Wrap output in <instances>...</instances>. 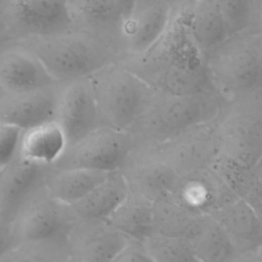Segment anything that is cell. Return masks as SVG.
<instances>
[{
    "instance_id": "1",
    "label": "cell",
    "mask_w": 262,
    "mask_h": 262,
    "mask_svg": "<svg viewBox=\"0 0 262 262\" xmlns=\"http://www.w3.org/2000/svg\"><path fill=\"white\" fill-rule=\"evenodd\" d=\"M118 60L156 91L191 95L215 90L207 55L194 41L181 4L174 7L166 31L151 47Z\"/></svg>"
},
{
    "instance_id": "2",
    "label": "cell",
    "mask_w": 262,
    "mask_h": 262,
    "mask_svg": "<svg viewBox=\"0 0 262 262\" xmlns=\"http://www.w3.org/2000/svg\"><path fill=\"white\" fill-rule=\"evenodd\" d=\"M216 122L219 149L211 168L241 195L250 170L262 157V94L224 101Z\"/></svg>"
},
{
    "instance_id": "3",
    "label": "cell",
    "mask_w": 262,
    "mask_h": 262,
    "mask_svg": "<svg viewBox=\"0 0 262 262\" xmlns=\"http://www.w3.org/2000/svg\"><path fill=\"white\" fill-rule=\"evenodd\" d=\"M12 41L32 51L60 85L89 78L121 56L114 45L74 27Z\"/></svg>"
},
{
    "instance_id": "4",
    "label": "cell",
    "mask_w": 262,
    "mask_h": 262,
    "mask_svg": "<svg viewBox=\"0 0 262 262\" xmlns=\"http://www.w3.org/2000/svg\"><path fill=\"white\" fill-rule=\"evenodd\" d=\"M223 102L215 90L191 95L156 91L128 132L135 147L154 146L188 128L213 120Z\"/></svg>"
},
{
    "instance_id": "5",
    "label": "cell",
    "mask_w": 262,
    "mask_h": 262,
    "mask_svg": "<svg viewBox=\"0 0 262 262\" xmlns=\"http://www.w3.org/2000/svg\"><path fill=\"white\" fill-rule=\"evenodd\" d=\"M207 61L212 85L224 101L262 94V43L252 29L230 36Z\"/></svg>"
},
{
    "instance_id": "6",
    "label": "cell",
    "mask_w": 262,
    "mask_h": 262,
    "mask_svg": "<svg viewBox=\"0 0 262 262\" xmlns=\"http://www.w3.org/2000/svg\"><path fill=\"white\" fill-rule=\"evenodd\" d=\"M102 126L128 131L156 90L119 60L89 77Z\"/></svg>"
},
{
    "instance_id": "7",
    "label": "cell",
    "mask_w": 262,
    "mask_h": 262,
    "mask_svg": "<svg viewBox=\"0 0 262 262\" xmlns=\"http://www.w3.org/2000/svg\"><path fill=\"white\" fill-rule=\"evenodd\" d=\"M134 148V139L128 131L100 126L68 146L51 166L116 172L123 168Z\"/></svg>"
},
{
    "instance_id": "8",
    "label": "cell",
    "mask_w": 262,
    "mask_h": 262,
    "mask_svg": "<svg viewBox=\"0 0 262 262\" xmlns=\"http://www.w3.org/2000/svg\"><path fill=\"white\" fill-rule=\"evenodd\" d=\"M11 223L15 244L69 241L78 221L70 206L53 199L43 184L24 202Z\"/></svg>"
},
{
    "instance_id": "9",
    "label": "cell",
    "mask_w": 262,
    "mask_h": 262,
    "mask_svg": "<svg viewBox=\"0 0 262 262\" xmlns=\"http://www.w3.org/2000/svg\"><path fill=\"white\" fill-rule=\"evenodd\" d=\"M159 157L179 175L211 167L219 149L216 117L149 147H141Z\"/></svg>"
},
{
    "instance_id": "10",
    "label": "cell",
    "mask_w": 262,
    "mask_h": 262,
    "mask_svg": "<svg viewBox=\"0 0 262 262\" xmlns=\"http://www.w3.org/2000/svg\"><path fill=\"white\" fill-rule=\"evenodd\" d=\"M0 15L13 40L73 28L68 0H5Z\"/></svg>"
},
{
    "instance_id": "11",
    "label": "cell",
    "mask_w": 262,
    "mask_h": 262,
    "mask_svg": "<svg viewBox=\"0 0 262 262\" xmlns=\"http://www.w3.org/2000/svg\"><path fill=\"white\" fill-rule=\"evenodd\" d=\"M55 121L64 133L67 147L102 126L89 78L62 86Z\"/></svg>"
},
{
    "instance_id": "12",
    "label": "cell",
    "mask_w": 262,
    "mask_h": 262,
    "mask_svg": "<svg viewBox=\"0 0 262 262\" xmlns=\"http://www.w3.org/2000/svg\"><path fill=\"white\" fill-rule=\"evenodd\" d=\"M120 172L129 190L152 202L169 198L180 176L168 163L141 147L133 149Z\"/></svg>"
},
{
    "instance_id": "13",
    "label": "cell",
    "mask_w": 262,
    "mask_h": 262,
    "mask_svg": "<svg viewBox=\"0 0 262 262\" xmlns=\"http://www.w3.org/2000/svg\"><path fill=\"white\" fill-rule=\"evenodd\" d=\"M63 85H53L28 92L9 93L0 90V123L27 130L55 121Z\"/></svg>"
},
{
    "instance_id": "14",
    "label": "cell",
    "mask_w": 262,
    "mask_h": 262,
    "mask_svg": "<svg viewBox=\"0 0 262 262\" xmlns=\"http://www.w3.org/2000/svg\"><path fill=\"white\" fill-rule=\"evenodd\" d=\"M175 6L170 0H136L123 24L122 55L140 54L151 47L166 31Z\"/></svg>"
},
{
    "instance_id": "15",
    "label": "cell",
    "mask_w": 262,
    "mask_h": 262,
    "mask_svg": "<svg viewBox=\"0 0 262 262\" xmlns=\"http://www.w3.org/2000/svg\"><path fill=\"white\" fill-rule=\"evenodd\" d=\"M56 84L58 83L28 48L14 41L0 46L1 91L28 92Z\"/></svg>"
},
{
    "instance_id": "16",
    "label": "cell",
    "mask_w": 262,
    "mask_h": 262,
    "mask_svg": "<svg viewBox=\"0 0 262 262\" xmlns=\"http://www.w3.org/2000/svg\"><path fill=\"white\" fill-rule=\"evenodd\" d=\"M233 194L223 179L208 167L180 175L169 198L194 214L212 215Z\"/></svg>"
},
{
    "instance_id": "17",
    "label": "cell",
    "mask_w": 262,
    "mask_h": 262,
    "mask_svg": "<svg viewBox=\"0 0 262 262\" xmlns=\"http://www.w3.org/2000/svg\"><path fill=\"white\" fill-rule=\"evenodd\" d=\"M73 27L108 42L123 53V24L117 0H68Z\"/></svg>"
},
{
    "instance_id": "18",
    "label": "cell",
    "mask_w": 262,
    "mask_h": 262,
    "mask_svg": "<svg viewBox=\"0 0 262 262\" xmlns=\"http://www.w3.org/2000/svg\"><path fill=\"white\" fill-rule=\"evenodd\" d=\"M130 241L107 221H82L72 229L69 247L79 262H108Z\"/></svg>"
},
{
    "instance_id": "19",
    "label": "cell",
    "mask_w": 262,
    "mask_h": 262,
    "mask_svg": "<svg viewBox=\"0 0 262 262\" xmlns=\"http://www.w3.org/2000/svg\"><path fill=\"white\" fill-rule=\"evenodd\" d=\"M50 166L30 161L17 151L0 171V214L12 221L24 202L44 184Z\"/></svg>"
},
{
    "instance_id": "20",
    "label": "cell",
    "mask_w": 262,
    "mask_h": 262,
    "mask_svg": "<svg viewBox=\"0 0 262 262\" xmlns=\"http://www.w3.org/2000/svg\"><path fill=\"white\" fill-rule=\"evenodd\" d=\"M210 216L237 252L257 251L262 246V216L247 199L233 194Z\"/></svg>"
},
{
    "instance_id": "21",
    "label": "cell",
    "mask_w": 262,
    "mask_h": 262,
    "mask_svg": "<svg viewBox=\"0 0 262 262\" xmlns=\"http://www.w3.org/2000/svg\"><path fill=\"white\" fill-rule=\"evenodd\" d=\"M182 5L189 31L208 56L230 36L216 0H189Z\"/></svg>"
},
{
    "instance_id": "22",
    "label": "cell",
    "mask_w": 262,
    "mask_h": 262,
    "mask_svg": "<svg viewBox=\"0 0 262 262\" xmlns=\"http://www.w3.org/2000/svg\"><path fill=\"white\" fill-rule=\"evenodd\" d=\"M129 188L120 171L112 172L108 177L94 187L70 208L78 222L106 221L124 200Z\"/></svg>"
},
{
    "instance_id": "23",
    "label": "cell",
    "mask_w": 262,
    "mask_h": 262,
    "mask_svg": "<svg viewBox=\"0 0 262 262\" xmlns=\"http://www.w3.org/2000/svg\"><path fill=\"white\" fill-rule=\"evenodd\" d=\"M111 173L79 168L57 169L50 166L44 185L53 199L70 206L84 198Z\"/></svg>"
},
{
    "instance_id": "24",
    "label": "cell",
    "mask_w": 262,
    "mask_h": 262,
    "mask_svg": "<svg viewBox=\"0 0 262 262\" xmlns=\"http://www.w3.org/2000/svg\"><path fill=\"white\" fill-rule=\"evenodd\" d=\"M66 148L62 129L56 121H50L21 132L18 154L36 163L53 165Z\"/></svg>"
},
{
    "instance_id": "25",
    "label": "cell",
    "mask_w": 262,
    "mask_h": 262,
    "mask_svg": "<svg viewBox=\"0 0 262 262\" xmlns=\"http://www.w3.org/2000/svg\"><path fill=\"white\" fill-rule=\"evenodd\" d=\"M152 204L145 196L129 190L106 221L129 238L143 242L152 233Z\"/></svg>"
},
{
    "instance_id": "26",
    "label": "cell",
    "mask_w": 262,
    "mask_h": 262,
    "mask_svg": "<svg viewBox=\"0 0 262 262\" xmlns=\"http://www.w3.org/2000/svg\"><path fill=\"white\" fill-rule=\"evenodd\" d=\"M188 242L199 262H228L237 252L224 230L210 215L202 216Z\"/></svg>"
},
{
    "instance_id": "27",
    "label": "cell",
    "mask_w": 262,
    "mask_h": 262,
    "mask_svg": "<svg viewBox=\"0 0 262 262\" xmlns=\"http://www.w3.org/2000/svg\"><path fill=\"white\" fill-rule=\"evenodd\" d=\"M202 216L186 210L171 198L157 200L152 204V233L188 239Z\"/></svg>"
},
{
    "instance_id": "28",
    "label": "cell",
    "mask_w": 262,
    "mask_h": 262,
    "mask_svg": "<svg viewBox=\"0 0 262 262\" xmlns=\"http://www.w3.org/2000/svg\"><path fill=\"white\" fill-rule=\"evenodd\" d=\"M70 256L69 241L19 242L0 255V262H64Z\"/></svg>"
},
{
    "instance_id": "29",
    "label": "cell",
    "mask_w": 262,
    "mask_h": 262,
    "mask_svg": "<svg viewBox=\"0 0 262 262\" xmlns=\"http://www.w3.org/2000/svg\"><path fill=\"white\" fill-rule=\"evenodd\" d=\"M142 244L154 262H199L186 238L151 233Z\"/></svg>"
},
{
    "instance_id": "30",
    "label": "cell",
    "mask_w": 262,
    "mask_h": 262,
    "mask_svg": "<svg viewBox=\"0 0 262 262\" xmlns=\"http://www.w3.org/2000/svg\"><path fill=\"white\" fill-rule=\"evenodd\" d=\"M229 36L248 31L255 15L254 0H216Z\"/></svg>"
},
{
    "instance_id": "31",
    "label": "cell",
    "mask_w": 262,
    "mask_h": 262,
    "mask_svg": "<svg viewBox=\"0 0 262 262\" xmlns=\"http://www.w3.org/2000/svg\"><path fill=\"white\" fill-rule=\"evenodd\" d=\"M21 132L18 127L0 123V171L16 156Z\"/></svg>"
},
{
    "instance_id": "32",
    "label": "cell",
    "mask_w": 262,
    "mask_h": 262,
    "mask_svg": "<svg viewBox=\"0 0 262 262\" xmlns=\"http://www.w3.org/2000/svg\"><path fill=\"white\" fill-rule=\"evenodd\" d=\"M241 196L247 199L262 216V157L250 170Z\"/></svg>"
},
{
    "instance_id": "33",
    "label": "cell",
    "mask_w": 262,
    "mask_h": 262,
    "mask_svg": "<svg viewBox=\"0 0 262 262\" xmlns=\"http://www.w3.org/2000/svg\"><path fill=\"white\" fill-rule=\"evenodd\" d=\"M108 262H154L146 252L142 242L131 239Z\"/></svg>"
},
{
    "instance_id": "34",
    "label": "cell",
    "mask_w": 262,
    "mask_h": 262,
    "mask_svg": "<svg viewBox=\"0 0 262 262\" xmlns=\"http://www.w3.org/2000/svg\"><path fill=\"white\" fill-rule=\"evenodd\" d=\"M14 244L12 223L0 214V255Z\"/></svg>"
},
{
    "instance_id": "35",
    "label": "cell",
    "mask_w": 262,
    "mask_h": 262,
    "mask_svg": "<svg viewBox=\"0 0 262 262\" xmlns=\"http://www.w3.org/2000/svg\"><path fill=\"white\" fill-rule=\"evenodd\" d=\"M228 262H262V259L257 251L236 252Z\"/></svg>"
},
{
    "instance_id": "36",
    "label": "cell",
    "mask_w": 262,
    "mask_h": 262,
    "mask_svg": "<svg viewBox=\"0 0 262 262\" xmlns=\"http://www.w3.org/2000/svg\"><path fill=\"white\" fill-rule=\"evenodd\" d=\"M251 29L257 34L262 43V3H260L256 8L253 26Z\"/></svg>"
},
{
    "instance_id": "37",
    "label": "cell",
    "mask_w": 262,
    "mask_h": 262,
    "mask_svg": "<svg viewBox=\"0 0 262 262\" xmlns=\"http://www.w3.org/2000/svg\"><path fill=\"white\" fill-rule=\"evenodd\" d=\"M117 2L120 6V9H121L122 15L124 17V20L127 19L131 15V13L134 9L136 0H117Z\"/></svg>"
},
{
    "instance_id": "38",
    "label": "cell",
    "mask_w": 262,
    "mask_h": 262,
    "mask_svg": "<svg viewBox=\"0 0 262 262\" xmlns=\"http://www.w3.org/2000/svg\"><path fill=\"white\" fill-rule=\"evenodd\" d=\"M12 40H13V37L11 36V34L8 30V27H7L6 23L4 21L3 17L0 15V46L5 43H8Z\"/></svg>"
},
{
    "instance_id": "39",
    "label": "cell",
    "mask_w": 262,
    "mask_h": 262,
    "mask_svg": "<svg viewBox=\"0 0 262 262\" xmlns=\"http://www.w3.org/2000/svg\"><path fill=\"white\" fill-rule=\"evenodd\" d=\"M64 262H79L77 259H75L74 257H72V256H70Z\"/></svg>"
},
{
    "instance_id": "40",
    "label": "cell",
    "mask_w": 262,
    "mask_h": 262,
    "mask_svg": "<svg viewBox=\"0 0 262 262\" xmlns=\"http://www.w3.org/2000/svg\"><path fill=\"white\" fill-rule=\"evenodd\" d=\"M260 3H262V0H254V4H255V11H256L257 6H258Z\"/></svg>"
},
{
    "instance_id": "41",
    "label": "cell",
    "mask_w": 262,
    "mask_h": 262,
    "mask_svg": "<svg viewBox=\"0 0 262 262\" xmlns=\"http://www.w3.org/2000/svg\"><path fill=\"white\" fill-rule=\"evenodd\" d=\"M173 4H175V5H177V4H179V3H181L182 2V0H170Z\"/></svg>"
},
{
    "instance_id": "42",
    "label": "cell",
    "mask_w": 262,
    "mask_h": 262,
    "mask_svg": "<svg viewBox=\"0 0 262 262\" xmlns=\"http://www.w3.org/2000/svg\"><path fill=\"white\" fill-rule=\"evenodd\" d=\"M258 253H259V255H260V257H261V259H262V246L258 249Z\"/></svg>"
},
{
    "instance_id": "43",
    "label": "cell",
    "mask_w": 262,
    "mask_h": 262,
    "mask_svg": "<svg viewBox=\"0 0 262 262\" xmlns=\"http://www.w3.org/2000/svg\"><path fill=\"white\" fill-rule=\"evenodd\" d=\"M4 1H5V0H0V5H1V4H2Z\"/></svg>"
},
{
    "instance_id": "44",
    "label": "cell",
    "mask_w": 262,
    "mask_h": 262,
    "mask_svg": "<svg viewBox=\"0 0 262 262\" xmlns=\"http://www.w3.org/2000/svg\"><path fill=\"white\" fill-rule=\"evenodd\" d=\"M183 1H189V0H182V2H183Z\"/></svg>"
}]
</instances>
